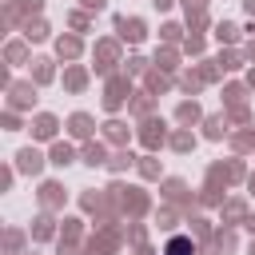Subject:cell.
I'll return each mask as SVG.
<instances>
[{"mask_svg": "<svg viewBox=\"0 0 255 255\" xmlns=\"http://www.w3.org/2000/svg\"><path fill=\"white\" fill-rule=\"evenodd\" d=\"M167 255H195V243L187 235H175V239H167Z\"/></svg>", "mask_w": 255, "mask_h": 255, "instance_id": "cell-1", "label": "cell"}]
</instances>
